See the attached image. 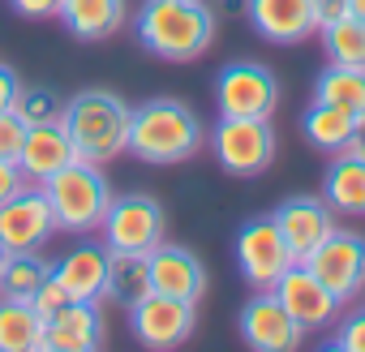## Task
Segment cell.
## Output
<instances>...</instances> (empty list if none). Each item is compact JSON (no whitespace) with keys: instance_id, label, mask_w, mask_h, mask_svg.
Here are the masks:
<instances>
[{"instance_id":"cell-1","label":"cell","mask_w":365,"mask_h":352,"mask_svg":"<svg viewBox=\"0 0 365 352\" xmlns=\"http://www.w3.org/2000/svg\"><path fill=\"white\" fill-rule=\"evenodd\" d=\"M133 35L155 61H202L215 43V5L211 0H146L133 18Z\"/></svg>"},{"instance_id":"cell-2","label":"cell","mask_w":365,"mask_h":352,"mask_svg":"<svg viewBox=\"0 0 365 352\" xmlns=\"http://www.w3.org/2000/svg\"><path fill=\"white\" fill-rule=\"evenodd\" d=\"M207 129L198 120V112L180 99H146L129 112V155L155 167H172L185 163L202 150Z\"/></svg>"},{"instance_id":"cell-3","label":"cell","mask_w":365,"mask_h":352,"mask_svg":"<svg viewBox=\"0 0 365 352\" xmlns=\"http://www.w3.org/2000/svg\"><path fill=\"white\" fill-rule=\"evenodd\" d=\"M129 103L112 90H99V86H86L78 95L65 99L61 108V125L73 142V155L86 159V163H99L108 167L112 159L125 155L129 146Z\"/></svg>"},{"instance_id":"cell-4","label":"cell","mask_w":365,"mask_h":352,"mask_svg":"<svg viewBox=\"0 0 365 352\" xmlns=\"http://www.w3.org/2000/svg\"><path fill=\"white\" fill-rule=\"evenodd\" d=\"M43 194L52 202L56 232H69V237L99 232V224H103V215L112 207V185H108L103 167L99 163H86V159H73L56 176H48Z\"/></svg>"},{"instance_id":"cell-5","label":"cell","mask_w":365,"mask_h":352,"mask_svg":"<svg viewBox=\"0 0 365 352\" xmlns=\"http://www.w3.org/2000/svg\"><path fill=\"white\" fill-rule=\"evenodd\" d=\"M215 163L232 176H262L275 163L279 138L271 129V116H220L211 129Z\"/></svg>"},{"instance_id":"cell-6","label":"cell","mask_w":365,"mask_h":352,"mask_svg":"<svg viewBox=\"0 0 365 352\" xmlns=\"http://www.w3.org/2000/svg\"><path fill=\"white\" fill-rule=\"evenodd\" d=\"M103 245L108 249H125V254H150L163 237H168V219H163V207L146 194H125V198H112L103 224Z\"/></svg>"},{"instance_id":"cell-7","label":"cell","mask_w":365,"mask_h":352,"mask_svg":"<svg viewBox=\"0 0 365 352\" xmlns=\"http://www.w3.org/2000/svg\"><path fill=\"white\" fill-rule=\"evenodd\" d=\"M237 266L250 288H275V279L288 266H297V254L284 241L275 215H258L237 232Z\"/></svg>"},{"instance_id":"cell-8","label":"cell","mask_w":365,"mask_h":352,"mask_svg":"<svg viewBox=\"0 0 365 352\" xmlns=\"http://www.w3.org/2000/svg\"><path fill=\"white\" fill-rule=\"evenodd\" d=\"M305 266L339 296V305H348V301H356L365 292V237L348 232V228H335L305 258Z\"/></svg>"},{"instance_id":"cell-9","label":"cell","mask_w":365,"mask_h":352,"mask_svg":"<svg viewBox=\"0 0 365 352\" xmlns=\"http://www.w3.org/2000/svg\"><path fill=\"white\" fill-rule=\"evenodd\" d=\"M198 326V305L180 301V296H163V292H146L142 301L129 305V331L146 343V348H176L185 343Z\"/></svg>"},{"instance_id":"cell-10","label":"cell","mask_w":365,"mask_h":352,"mask_svg":"<svg viewBox=\"0 0 365 352\" xmlns=\"http://www.w3.org/2000/svg\"><path fill=\"white\" fill-rule=\"evenodd\" d=\"M220 116H271L279 108V78L258 61H237L215 78Z\"/></svg>"},{"instance_id":"cell-11","label":"cell","mask_w":365,"mask_h":352,"mask_svg":"<svg viewBox=\"0 0 365 352\" xmlns=\"http://www.w3.org/2000/svg\"><path fill=\"white\" fill-rule=\"evenodd\" d=\"M275 296H279V305L301 322V331L309 335V331H331L335 322H339V296L305 266V262H297V266H288L279 279H275V288H271Z\"/></svg>"},{"instance_id":"cell-12","label":"cell","mask_w":365,"mask_h":352,"mask_svg":"<svg viewBox=\"0 0 365 352\" xmlns=\"http://www.w3.org/2000/svg\"><path fill=\"white\" fill-rule=\"evenodd\" d=\"M52 232H56V219H52V202L43 185H22L9 202H0V245L9 254L43 249Z\"/></svg>"},{"instance_id":"cell-13","label":"cell","mask_w":365,"mask_h":352,"mask_svg":"<svg viewBox=\"0 0 365 352\" xmlns=\"http://www.w3.org/2000/svg\"><path fill=\"white\" fill-rule=\"evenodd\" d=\"M241 335L258 352H292V348L305 343L301 322L279 305V296L271 288H254V296L245 301V309H241Z\"/></svg>"},{"instance_id":"cell-14","label":"cell","mask_w":365,"mask_h":352,"mask_svg":"<svg viewBox=\"0 0 365 352\" xmlns=\"http://www.w3.org/2000/svg\"><path fill=\"white\" fill-rule=\"evenodd\" d=\"M146 271H150V292L180 296V301H194V305L207 296V266H202L198 254L185 249V245L159 241V245L146 254Z\"/></svg>"},{"instance_id":"cell-15","label":"cell","mask_w":365,"mask_h":352,"mask_svg":"<svg viewBox=\"0 0 365 352\" xmlns=\"http://www.w3.org/2000/svg\"><path fill=\"white\" fill-rule=\"evenodd\" d=\"M275 224L284 232V241L292 245L297 262H305L331 232H335V211L327 207V198H314V194H297L288 202H279L275 211Z\"/></svg>"},{"instance_id":"cell-16","label":"cell","mask_w":365,"mask_h":352,"mask_svg":"<svg viewBox=\"0 0 365 352\" xmlns=\"http://www.w3.org/2000/svg\"><path fill=\"white\" fill-rule=\"evenodd\" d=\"M103 343L99 301H65L43 322V352H95Z\"/></svg>"},{"instance_id":"cell-17","label":"cell","mask_w":365,"mask_h":352,"mask_svg":"<svg viewBox=\"0 0 365 352\" xmlns=\"http://www.w3.org/2000/svg\"><path fill=\"white\" fill-rule=\"evenodd\" d=\"M73 142L65 133L61 120H39V125H26V138H22V150H18V167L31 185H43L48 176H56L65 163H73Z\"/></svg>"},{"instance_id":"cell-18","label":"cell","mask_w":365,"mask_h":352,"mask_svg":"<svg viewBox=\"0 0 365 352\" xmlns=\"http://www.w3.org/2000/svg\"><path fill=\"white\" fill-rule=\"evenodd\" d=\"M245 18L267 43H279V48L305 43L318 31L309 0H245Z\"/></svg>"},{"instance_id":"cell-19","label":"cell","mask_w":365,"mask_h":352,"mask_svg":"<svg viewBox=\"0 0 365 352\" xmlns=\"http://www.w3.org/2000/svg\"><path fill=\"white\" fill-rule=\"evenodd\" d=\"M52 279L65 288L69 301H103L108 279V245H78L61 262H52Z\"/></svg>"},{"instance_id":"cell-20","label":"cell","mask_w":365,"mask_h":352,"mask_svg":"<svg viewBox=\"0 0 365 352\" xmlns=\"http://www.w3.org/2000/svg\"><path fill=\"white\" fill-rule=\"evenodd\" d=\"M322 198L335 215H365V155L339 150L322 176Z\"/></svg>"},{"instance_id":"cell-21","label":"cell","mask_w":365,"mask_h":352,"mask_svg":"<svg viewBox=\"0 0 365 352\" xmlns=\"http://www.w3.org/2000/svg\"><path fill=\"white\" fill-rule=\"evenodd\" d=\"M61 26L82 39V43H95V39H108L125 26L129 9L125 0H61Z\"/></svg>"},{"instance_id":"cell-22","label":"cell","mask_w":365,"mask_h":352,"mask_svg":"<svg viewBox=\"0 0 365 352\" xmlns=\"http://www.w3.org/2000/svg\"><path fill=\"white\" fill-rule=\"evenodd\" d=\"M0 352H43V318L22 296H0Z\"/></svg>"},{"instance_id":"cell-23","label":"cell","mask_w":365,"mask_h":352,"mask_svg":"<svg viewBox=\"0 0 365 352\" xmlns=\"http://www.w3.org/2000/svg\"><path fill=\"white\" fill-rule=\"evenodd\" d=\"M301 133H305V142H309L314 150H322V155H339V150L356 138V120H352L348 112H339V108L314 99L309 112L301 116Z\"/></svg>"},{"instance_id":"cell-24","label":"cell","mask_w":365,"mask_h":352,"mask_svg":"<svg viewBox=\"0 0 365 352\" xmlns=\"http://www.w3.org/2000/svg\"><path fill=\"white\" fill-rule=\"evenodd\" d=\"M150 292V271H146V254H125V249H108V279H103V301L116 305H133Z\"/></svg>"},{"instance_id":"cell-25","label":"cell","mask_w":365,"mask_h":352,"mask_svg":"<svg viewBox=\"0 0 365 352\" xmlns=\"http://www.w3.org/2000/svg\"><path fill=\"white\" fill-rule=\"evenodd\" d=\"M314 99L318 103H331L339 112H348L356 125L365 120V69H344V65H331L318 73L314 82Z\"/></svg>"},{"instance_id":"cell-26","label":"cell","mask_w":365,"mask_h":352,"mask_svg":"<svg viewBox=\"0 0 365 352\" xmlns=\"http://www.w3.org/2000/svg\"><path fill=\"white\" fill-rule=\"evenodd\" d=\"M52 275V262L39 249H18L5 258V275H0V296H22L31 301L35 288Z\"/></svg>"},{"instance_id":"cell-27","label":"cell","mask_w":365,"mask_h":352,"mask_svg":"<svg viewBox=\"0 0 365 352\" xmlns=\"http://www.w3.org/2000/svg\"><path fill=\"white\" fill-rule=\"evenodd\" d=\"M318 35H322V48H327V61L331 65L365 69V26L356 18H339V22L322 26Z\"/></svg>"},{"instance_id":"cell-28","label":"cell","mask_w":365,"mask_h":352,"mask_svg":"<svg viewBox=\"0 0 365 352\" xmlns=\"http://www.w3.org/2000/svg\"><path fill=\"white\" fill-rule=\"evenodd\" d=\"M61 108H65V99H61L52 86H18L14 112H18L26 125H39V120H61Z\"/></svg>"},{"instance_id":"cell-29","label":"cell","mask_w":365,"mask_h":352,"mask_svg":"<svg viewBox=\"0 0 365 352\" xmlns=\"http://www.w3.org/2000/svg\"><path fill=\"white\" fill-rule=\"evenodd\" d=\"M331 348H335V352H365V309H352V314L335 326Z\"/></svg>"},{"instance_id":"cell-30","label":"cell","mask_w":365,"mask_h":352,"mask_svg":"<svg viewBox=\"0 0 365 352\" xmlns=\"http://www.w3.org/2000/svg\"><path fill=\"white\" fill-rule=\"evenodd\" d=\"M22 138H26V120L14 108H5V112H0V159H18Z\"/></svg>"},{"instance_id":"cell-31","label":"cell","mask_w":365,"mask_h":352,"mask_svg":"<svg viewBox=\"0 0 365 352\" xmlns=\"http://www.w3.org/2000/svg\"><path fill=\"white\" fill-rule=\"evenodd\" d=\"M65 301H69V296H65V288H61V284H56L52 275H48V279H43V284L35 288V296H31V305L39 309V318H43V322H48V318H52V314H56V309H61Z\"/></svg>"},{"instance_id":"cell-32","label":"cell","mask_w":365,"mask_h":352,"mask_svg":"<svg viewBox=\"0 0 365 352\" xmlns=\"http://www.w3.org/2000/svg\"><path fill=\"white\" fill-rule=\"evenodd\" d=\"M9 5H14V14H22L31 22H48L61 14V0H9Z\"/></svg>"},{"instance_id":"cell-33","label":"cell","mask_w":365,"mask_h":352,"mask_svg":"<svg viewBox=\"0 0 365 352\" xmlns=\"http://www.w3.org/2000/svg\"><path fill=\"white\" fill-rule=\"evenodd\" d=\"M22 185H31L26 176H22V167H18V159H0V202H9Z\"/></svg>"},{"instance_id":"cell-34","label":"cell","mask_w":365,"mask_h":352,"mask_svg":"<svg viewBox=\"0 0 365 352\" xmlns=\"http://www.w3.org/2000/svg\"><path fill=\"white\" fill-rule=\"evenodd\" d=\"M309 9H314V26H331L339 18H348V0H309Z\"/></svg>"},{"instance_id":"cell-35","label":"cell","mask_w":365,"mask_h":352,"mask_svg":"<svg viewBox=\"0 0 365 352\" xmlns=\"http://www.w3.org/2000/svg\"><path fill=\"white\" fill-rule=\"evenodd\" d=\"M18 73L9 69V65H0V112H5V108H14V99H18Z\"/></svg>"},{"instance_id":"cell-36","label":"cell","mask_w":365,"mask_h":352,"mask_svg":"<svg viewBox=\"0 0 365 352\" xmlns=\"http://www.w3.org/2000/svg\"><path fill=\"white\" fill-rule=\"evenodd\" d=\"M348 18H356L365 26V0H348Z\"/></svg>"},{"instance_id":"cell-37","label":"cell","mask_w":365,"mask_h":352,"mask_svg":"<svg viewBox=\"0 0 365 352\" xmlns=\"http://www.w3.org/2000/svg\"><path fill=\"white\" fill-rule=\"evenodd\" d=\"M220 5H224L228 14H245V0H220Z\"/></svg>"},{"instance_id":"cell-38","label":"cell","mask_w":365,"mask_h":352,"mask_svg":"<svg viewBox=\"0 0 365 352\" xmlns=\"http://www.w3.org/2000/svg\"><path fill=\"white\" fill-rule=\"evenodd\" d=\"M5 258H9V249H5V245H0V275H5Z\"/></svg>"}]
</instances>
